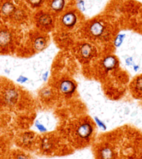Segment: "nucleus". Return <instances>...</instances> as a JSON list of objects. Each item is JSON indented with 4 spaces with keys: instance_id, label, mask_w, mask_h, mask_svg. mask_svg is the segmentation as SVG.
Masks as SVG:
<instances>
[{
    "instance_id": "nucleus-1",
    "label": "nucleus",
    "mask_w": 142,
    "mask_h": 159,
    "mask_svg": "<svg viewBox=\"0 0 142 159\" xmlns=\"http://www.w3.org/2000/svg\"><path fill=\"white\" fill-rule=\"evenodd\" d=\"M94 129L93 126L90 122H85L80 125L76 129V134L80 139L87 140L91 138L94 134Z\"/></svg>"
},
{
    "instance_id": "nucleus-2",
    "label": "nucleus",
    "mask_w": 142,
    "mask_h": 159,
    "mask_svg": "<svg viewBox=\"0 0 142 159\" xmlns=\"http://www.w3.org/2000/svg\"><path fill=\"white\" fill-rule=\"evenodd\" d=\"M77 86L74 82L71 80H63L59 85V90L63 95L71 96L76 92Z\"/></svg>"
},
{
    "instance_id": "nucleus-3",
    "label": "nucleus",
    "mask_w": 142,
    "mask_h": 159,
    "mask_svg": "<svg viewBox=\"0 0 142 159\" xmlns=\"http://www.w3.org/2000/svg\"><path fill=\"white\" fill-rule=\"evenodd\" d=\"M61 22L67 28H72L77 22V16L73 12H68L62 17Z\"/></svg>"
},
{
    "instance_id": "nucleus-4",
    "label": "nucleus",
    "mask_w": 142,
    "mask_h": 159,
    "mask_svg": "<svg viewBox=\"0 0 142 159\" xmlns=\"http://www.w3.org/2000/svg\"><path fill=\"white\" fill-rule=\"evenodd\" d=\"M4 101L6 104L8 105H13L16 103L18 99V93L17 91L14 88H9L6 90L4 96Z\"/></svg>"
},
{
    "instance_id": "nucleus-5",
    "label": "nucleus",
    "mask_w": 142,
    "mask_h": 159,
    "mask_svg": "<svg viewBox=\"0 0 142 159\" xmlns=\"http://www.w3.org/2000/svg\"><path fill=\"white\" fill-rule=\"evenodd\" d=\"M119 65L117 58L114 56H108L103 61V66L106 71L116 69Z\"/></svg>"
},
{
    "instance_id": "nucleus-6",
    "label": "nucleus",
    "mask_w": 142,
    "mask_h": 159,
    "mask_svg": "<svg viewBox=\"0 0 142 159\" xmlns=\"http://www.w3.org/2000/svg\"><path fill=\"white\" fill-rule=\"evenodd\" d=\"M105 27L101 22L99 21L94 22L90 25V31L93 36L99 38L104 33Z\"/></svg>"
},
{
    "instance_id": "nucleus-7",
    "label": "nucleus",
    "mask_w": 142,
    "mask_h": 159,
    "mask_svg": "<svg viewBox=\"0 0 142 159\" xmlns=\"http://www.w3.org/2000/svg\"><path fill=\"white\" fill-rule=\"evenodd\" d=\"M0 11L3 16H9L11 15H13L16 11V7L11 2H5L2 4Z\"/></svg>"
},
{
    "instance_id": "nucleus-8",
    "label": "nucleus",
    "mask_w": 142,
    "mask_h": 159,
    "mask_svg": "<svg viewBox=\"0 0 142 159\" xmlns=\"http://www.w3.org/2000/svg\"><path fill=\"white\" fill-rule=\"evenodd\" d=\"M12 36L11 33L7 30L0 31V48L7 47L11 42Z\"/></svg>"
},
{
    "instance_id": "nucleus-9",
    "label": "nucleus",
    "mask_w": 142,
    "mask_h": 159,
    "mask_svg": "<svg viewBox=\"0 0 142 159\" xmlns=\"http://www.w3.org/2000/svg\"><path fill=\"white\" fill-rule=\"evenodd\" d=\"M38 24H39L40 26L47 28L52 26L53 20L51 18V17L50 16L49 14L42 13L38 16Z\"/></svg>"
},
{
    "instance_id": "nucleus-10",
    "label": "nucleus",
    "mask_w": 142,
    "mask_h": 159,
    "mask_svg": "<svg viewBox=\"0 0 142 159\" xmlns=\"http://www.w3.org/2000/svg\"><path fill=\"white\" fill-rule=\"evenodd\" d=\"M64 7H65L64 0H52L50 3V7L55 12H60L64 9Z\"/></svg>"
},
{
    "instance_id": "nucleus-11",
    "label": "nucleus",
    "mask_w": 142,
    "mask_h": 159,
    "mask_svg": "<svg viewBox=\"0 0 142 159\" xmlns=\"http://www.w3.org/2000/svg\"><path fill=\"white\" fill-rule=\"evenodd\" d=\"M81 54L82 58H90L91 57V56L93 54L94 49L89 44L85 43L84 45H82L81 48Z\"/></svg>"
},
{
    "instance_id": "nucleus-12",
    "label": "nucleus",
    "mask_w": 142,
    "mask_h": 159,
    "mask_svg": "<svg viewBox=\"0 0 142 159\" xmlns=\"http://www.w3.org/2000/svg\"><path fill=\"white\" fill-rule=\"evenodd\" d=\"M46 40L45 38L40 36L38 37L34 41V48L38 51H42L46 47Z\"/></svg>"
},
{
    "instance_id": "nucleus-13",
    "label": "nucleus",
    "mask_w": 142,
    "mask_h": 159,
    "mask_svg": "<svg viewBox=\"0 0 142 159\" xmlns=\"http://www.w3.org/2000/svg\"><path fill=\"white\" fill-rule=\"evenodd\" d=\"M100 157L102 159H113L114 152L109 147H104L100 151Z\"/></svg>"
},
{
    "instance_id": "nucleus-14",
    "label": "nucleus",
    "mask_w": 142,
    "mask_h": 159,
    "mask_svg": "<svg viewBox=\"0 0 142 159\" xmlns=\"http://www.w3.org/2000/svg\"><path fill=\"white\" fill-rule=\"evenodd\" d=\"M94 122H95V123L96 124V125L98 126V127L100 129H101L103 131H105L106 129H107V125H105V123L103 121H102L100 118H99L98 117H94Z\"/></svg>"
},
{
    "instance_id": "nucleus-15",
    "label": "nucleus",
    "mask_w": 142,
    "mask_h": 159,
    "mask_svg": "<svg viewBox=\"0 0 142 159\" xmlns=\"http://www.w3.org/2000/svg\"><path fill=\"white\" fill-rule=\"evenodd\" d=\"M125 37H126V35L125 34H119L118 36L115 38V40H114V45L115 47H117V48H119L121 45V44L123 43L124 39H125Z\"/></svg>"
},
{
    "instance_id": "nucleus-16",
    "label": "nucleus",
    "mask_w": 142,
    "mask_h": 159,
    "mask_svg": "<svg viewBox=\"0 0 142 159\" xmlns=\"http://www.w3.org/2000/svg\"><path fill=\"white\" fill-rule=\"evenodd\" d=\"M35 126L37 128V129L41 133H46L47 131V129L45 126H44L42 123H40L39 121H37L35 123Z\"/></svg>"
},
{
    "instance_id": "nucleus-17",
    "label": "nucleus",
    "mask_w": 142,
    "mask_h": 159,
    "mask_svg": "<svg viewBox=\"0 0 142 159\" xmlns=\"http://www.w3.org/2000/svg\"><path fill=\"white\" fill-rule=\"evenodd\" d=\"M135 89L138 92H142V77L137 78V81H136Z\"/></svg>"
},
{
    "instance_id": "nucleus-18",
    "label": "nucleus",
    "mask_w": 142,
    "mask_h": 159,
    "mask_svg": "<svg viewBox=\"0 0 142 159\" xmlns=\"http://www.w3.org/2000/svg\"><path fill=\"white\" fill-rule=\"evenodd\" d=\"M28 2L32 7H38L42 4L43 0H28Z\"/></svg>"
},
{
    "instance_id": "nucleus-19",
    "label": "nucleus",
    "mask_w": 142,
    "mask_h": 159,
    "mask_svg": "<svg viewBox=\"0 0 142 159\" xmlns=\"http://www.w3.org/2000/svg\"><path fill=\"white\" fill-rule=\"evenodd\" d=\"M28 81V78L24 76H20L18 79H17V81L20 84H24Z\"/></svg>"
},
{
    "instance_id": "nucleus-20",
    "label": "nucleus",
    "mask_w": 142,
    "mask_h": 159,
    "mask_svg": "<svg viewBox=\"0 0 142 159\" xmlns=\"http://www.w3.org/2000/svg\"><path fill=\"white\" fill-rule=\"evenodd\" d=\"M77 4H78L79 8L82 11H84L85 9V3L83 0H78L77 1Z\"/></svg>"
},
{
    "instance_id": "nucleus-21",
    "label": "nucleus",
    "mask_w": 142,
    "mask_h": 159,
    "mask_svg": "<svg viewBox=\"0 0 142 159\" xmlns=\"http://www.w3.org/2000/svg\"><path fill=\"white\" fill-rule=\"evenodd\" d=\"M133 63V58L132 57H128L126 59V63L127 66H132V64Z\"/></svg>"
},
{
    "instance_id": "nucleus-22",
    "label": "nucleus",
    "mask_w": 142,
    "mask_h": 159,
    "mask_svg": "<svg viewBox=\"0 0 142 159\" xmlns=\"http://www.w3.org/2000/svg\"><path fill=\"white\" fill-rule=\"evenodd\" d=\"M48 77H49V72L48 71H47L46 72H44V74H43V75H42V79H43V81H46L47 79H48Z\"/></svg>"
},
{
    "instance_id": "nucleus-23",
    "label": "nucleus",
    "mask_w": 142,
    "mask_h": 159,
    "mask_svg": "<svg viewBox=\"0 0 142 159\" xmlns=\"http://www.w3.org/2000/svg\"><path fill=\"white\" fill-rule=\"evenodd\" d=\"M16 159H29V158L25 154H19L17 156Z\"/></svg>"
},
{
    "instance_id": "nucleus-24",
    "label": "nucleus",
    "mask_w": 142,
    "mask_h": 159,
    "mask_svg": "<svg viewBox=\"0 0 142 159\" xmlns=\"http://www.w3.org/2000/svg\"><path fill=\"white\" fill-rule=\"evenodd\" d=\"M133 69H134L135 71L137 72V71H138V70L140 69V66H136V65H135V66H133Z\"/></svg>"
}]
</instances>
